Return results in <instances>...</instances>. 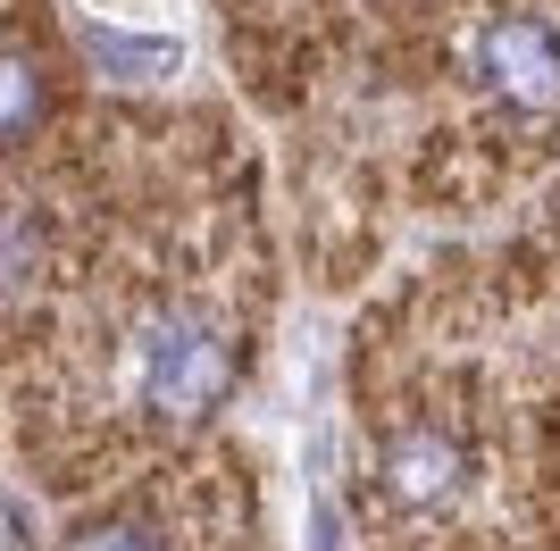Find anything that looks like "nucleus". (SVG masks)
<instances>
[{"label": "nucleus", "instance_id": "7", "mask_svg": "<svg viewBox=\"0 0 560 551\" xmlns=\"http://www.w3.org/2000/svg\"><path fill=\"white\" fill-rule=\"evenodd\" d=\"M59 551H160V535L135 527V518H84Z\"/></svg>", "mask_w": 560, "mask_h": 551}, {"label": "nucleus", "instance_id": "1", "mask_svg": "<svg viewBox=\"0 0 560 551\" xmlns=\"http://www.w3.org/2000/svg\"><path fill=\"white\" fill-rule=\"evenodd\" d=\"M234 367L243 360H234V343H226L218 318H201V309H160V318L142 326V343H135V392L160 418L192 426V418H210L234 392Z\"/></svg>", "mask_w": 560, "mask_h": 551}, {"label": "nucleus", "instance_id": "3", "mask_svg": "<svg viewBox=\"0 0 560 551\" xmlns=\"http://www.w3.org/2000/svg\"><path fill=\"white\" fill-rule=\"evenodd\" d=\"M468 459L452 435H435V426H410V435L385 443V493H394L401 509H444L452 493H460Z\"/></svg>", "mask_w": 560, "mask_h": 551}, {"label": "nucleus", "instance_id": "5", "mask_svg": "<svg viewBox=\"0 0 560 551\" xmlns=\"http://www.w3.org/2000/svg\"><path fill=\"white\" fill-rule=\"evenodd\" d=\"M43 117V68L25 50H0V142H18Z\"/></svg>", "mask_w": 560, "mask_h": 551}, {"label": "nucleus", "instance_id": "2", "mask_svg": "<svg viewBox=\"0 0 560 551\" xmlns=\"http://www.w3.org/2000/svg\"><path fill=\"white\" fill-rule=\"evenodd\" d=\"M477 75H486V92L511 117H527V126L560 117V34L544 17H527V9L486 17V34H477Z\"/></svg>", "mask_w": 560, "mask_h": 551}, {"label": "nucleus", "instance_id": "6", "mask_svg": "<svg viewBox=\"0 0 560 551\" xmlns=\"http://www.w3.org/2000/svg\"><path fill=\"white\" fill-rule=\"evenodd\" d=\"M34 284V226L18 209H0V301H18Z\"/></svg>", "mask_w": 560, "mask_h": 551}, {"label": "nucleus", "instance_id": "4", "mask_svg": "<svg viewBox=\"0 0 560 551\" xmlns=\"http://www.w3.org/2000/svg\"><path fill=\"white\" fill-rule=\"evenodd\" d=\"M84 50H93V68L109 75V84H160V75H176V59H185L167 34H126V25H84Z\"/></svg>", "mask_w": 560, "mask_h": 551}]
</instances>
